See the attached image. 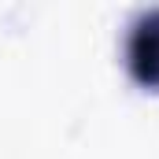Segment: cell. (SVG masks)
Returning <instances> with one entry per match:
<instances>
[{"mask_svg": "<svg viewBox=\"0 0 159 159\" xmlns=\"http://www.w3.org/2000/svg\"><path fill=\"white\" fill-rule=\"evenodd\" d=\"M126 59L137 81L159 85V7L133 22L129 41H126Z\"/></svg>", "mask_w": 159, "mask_h": 159, "instance_id": "1", "label": "cell"}]
</instances>
